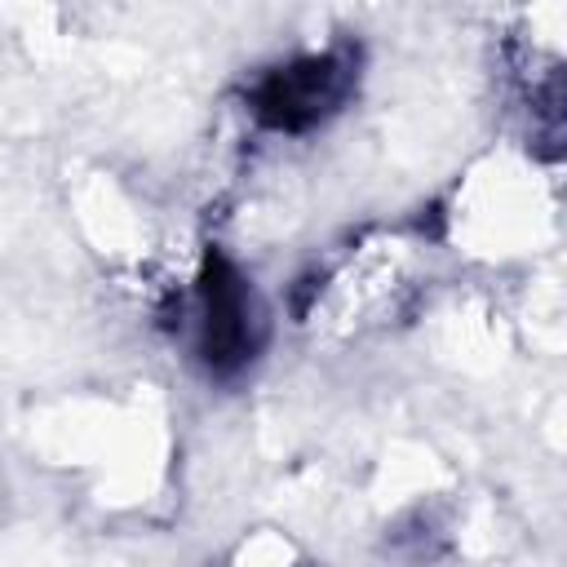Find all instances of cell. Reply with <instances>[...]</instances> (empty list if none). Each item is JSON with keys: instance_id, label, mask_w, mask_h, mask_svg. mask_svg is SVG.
I'll return each mask as SVG.
<instances>
[{"instance_id": "6da1fadb", "label": "cell", "mask_w": 567, "mask_h": 567, "mask_svg": "<svg viewBox=\"0 0 567 567\" xmlns=\"http://www.w3.org/2000/svg\"><path fill=\"white\" fill-rule=\"evenodd\" d=\"M337 97V62H301V66H288L284 75H275L266 89H261V115L270 124H284V128H297L306 120H315L328 102Z\"/></svg>"}]
</instances>
